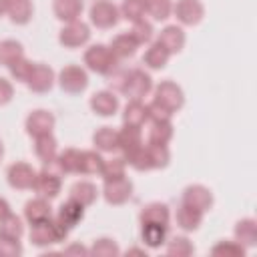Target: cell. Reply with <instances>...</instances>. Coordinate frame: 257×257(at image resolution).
<instances>
[{
	"label": "cell",
	"instance_id": "6da1fadb",
	"mask_svg": "<svg viewBox=\"0 0 257 257\" xmlns=\"http://www.w3.org/2000/svg\"><path fill=\"white\" fill-rule=\"evenodd\" d=\"M64 235H66V229H64V225L60 221L58 223H48V219H46V221L34 223L32 233H30V239L36 245H48V243L60 241Z\"/></svg>",
	"mask_w": 257,
	"mask_h": 257
},
{
	"label": "cell",
	"instance_id": "7a4b0ae2",
	"mask_svg": "<svg viewBox=\"0 0 257 257\" xmlns=\"http://www.w3.org/2000/svg\"><path fill=\"white\" fill-rule=\"evenodd\" d=\"M157 102L167 108L169 112L173 108H179L181 102H183V96H181V90L173 84V82H163L159 88H157Z\"/></svg>",
	"mask_w": 257,
	"mask_h": 257
},
{
	"label": "cell",
	"instance_id": "3957f363",
	"mask_svg": "<svg viewBox=\"0 0 257 257\" xmlns=\"http://www.w3.org/2000/svg\"><path fill=\"white\" fill-rule=\"evenodd\" d=\"M90 18L96 26L100 28H106V26H112L116 22V8L108 2H96L92 8H90Z\"/></svg>",
	"mask_w": 257,
	"mask_h": 257
},
{
	"label": "cell",
	"instance_id": "277c9868",
	"mask_svg": "<svg viewBox=\"0 0 257 257\" xmlns=\"http://www.w3.org/2000/svg\"><path fill=\"white\" fill-rule=\"evenodd\" d=\"M86 62H88V66H90L92 70L106 72V70H110L114 58H112V54H110L104 46H92V48L86 52Z\"/></svg>",
	"mask_w": 257,
	"mask_h": 257
},
{
	"label": "cell",
	"instance_id": "5b68a950",
	"mask_svg": "<svg viewBox=\"0 0 257 257\" xmlns=\"http://www.w3.org/2000/svg\"><path fill=\"white\" fill-rule=\"evenodd\" d=\"M60 84H62V88H66L70 92L82 90L86 86V74L76 66H68L60 74Z\"/></svg>",
	"mask_w": 257,
	"mask_h": 257
},
{
	"label": "cell",
	"instance_id": "8992f818",
	"mask_svg": "<svg viewBox=\"0 0 257 257\" xmlns=\"http://www.w3.org/2000/svg\"><path fill=\"white\" fill-rule=\"evenodd\" d=\"M149 88H151V78L147 74H143L141 70H135V72L128 74L122 90H126L133 98H141Z\"/></svg>",
	"mask_w": 257,
	"mask_h": 257
},
{
	"label": "cell",
	"instance_id": "52a82bcc",
	"mask_svg": "<svg viewBox=\"0 0 257 257\" xmlns=\"http://www.w3.org/2000/svg\"><path fill=\"white\" fill-rule=\"evenodd\" d=\"M8 179H10V185L24 189V187H32V183H34V173H32V169H30L28 165L18 163V165H12V167H10Z\"/></svg>",
	"mask_w": 257,
	"mask_h": 257
},
{
	"label": "cell",
	"instance_id": "ba28073f",
	"mask_svg": "<svg viewBox=\"0 0 257 257\" xmlns=\"http://www.w3.org/2000/svg\"><path fill=\"white\" fill-rule=\"evenodd\" d=\"M175 12L185 24H195V22H199V18L203 14V8H201V4L197 0H181L177 4Z\"/></svg>",
	"mask_w": 257,
	"mask_h": 257
},
{
	"label": "cell",
	"instance_id": "9c48e42d",
	"mask_svg": "<svg viewBox=\"0 0 257 257\" xmlns=\"http://www.w3.org/2000/svg\"><path fill=\"white\" fill-rule=\"evenodd\" d=\"M86 38H88V28L84 24H80V22H72L60 34V42L66 44V46H78V44L86 42Z\"/></svg>",
	"mask_w": 257,
	"mask_h": 257
},
{
	"label": "cell",
	"instance_id": "30bf717a",
	"mask_svg": "<svg viewBox=\"0 0 257 257\" xmlns=\"http://www.w3.org/2000/svg\"><path fill=\"white\" fill-rule=\"evenodd\" d=\"M52 122H54V118H52L48 112H44V110H36V112H32L30 118H28V133L38 135V137L48 135L50 128H52Z\"/></svg>",
	"mask_w": 257,
	"mask_h": 257
},
{
	"label": "cell",
	"instance_id": "8fae6325",
	"mask_svg": "<svg viewBox=\"0 0 257 257\" xmlns=\"http://www.w3.org/2000/svg\"><path fill=\"white\" fill-rule=\"evenodd\" d=\"M104 193H106V199H108L110 203H122V201H126L128 195H131V183H126L124 179H114L112 183L108 181Z\"/></svg>",
	"mask_w": 257,
	"mask_h": 257
},
{
	"label": "cell",
	"instance_id": "7c38bea8",
	"mask_svg": "<svg viewBox=\"0 0 257 257\" xmlns=\"http://www.w3.org/2000/svg\"><path fill=\"white\" fill-rule=\"evenodd\" d=\"M60 223L66 225V227H74L80 219H82V205L76 203L74 199H70L66 205L60 207V215H58Z\"/></svg>",
	"mask_w": 257,
	"mask_h": 257
},
{
	"label": "cell",
	"instance_id": "4fadbf2b",
	"mask_svg": "<svg viewBox=\"0 0 257 257\" xmlns=\"http://www.w3.org/2000/svg\"><path fill=\"white\" fill-rule=\"evenodd\" d=\"M28 84L34 90H46L52 84V72L46 66H32V72L28 76Z\"/></svg>",
	"mask_w": 257,
	"mask_h": 257
},
{
	"label": "cell",
	"instance_id": "5bb4252c",
	"mask_svg": "<svg viewBox=\"0 0 257 257\" xmlns=\"http://www.w3.org/2000/svg\"><path fill=\"white\" fill-rule=\"evenodd\" d=\"M54 10L62 20H74L82 10V0H56Z\"/></svg>",
	"mask_w": 257,
	"mask_h": 257
},
{
	"label": "cell",
	"instance_id": "9a60e30c",
	"mask_svg": "<svg viewBox=\"0 0 257 257\" xmlns=\"http://www.w3.org/2000/svg\"><path fill=\"white\" fill-rule=\"evenodd\" d=\"M90 104H92V108L98 112V114H102V116H106V114H112L114 110H116V98L112 96V94H108V92H98V94H94V98L90 100Z\"/></svg>",
	"mask_w": 257,
	"mask_h": 257
},
{
	"label": "cell",
	"instance_id": "2e32d148",
	"mask_svg": "<svg viewBox=\"0 0 257 257\" xmlns=\"http://www.w3.org/2000/svg\"><path fill=\"white\" fill-rule=\"evenodd\" d=\"M6 8L14 22H26L32 12L30 0H6Z\"/></svg>",
	"mask_w": 257,
	"mask_h": 257
},
{
	"label": "cell",
	"instance_id": "e0dca14e",
	"mask_svg": "<svg viewBox=\"0 0 257 257\" xmlns=\"http://www.w3.org/2000/svg\"><path fill=\"white\" fill-rule=\"evenodd\" d=\"M34 187H36V191L40 193V195H44V197H56V193H58V189H60V183H58V179L54 177V175H40L38 179H34V183H32Z\"/></svg>",
	"mask_w": 257,
	"mask_h": 257
},
{
	"label": "cell",
	"instance_id": "ac0fdd59",
	"mask_svg": "<svg viewBox=\"0 0 257 257\" xmlns=\"http://www.w3.org/2000/svg\"><path fill=\"white\" fill-rule=\"evenodd\" d=\"M185 203L191 205V207H195V209H199V211H203L207 205H211V195H209L205 189H201V187L187 189V193H185Z\"/></svg>",
	"mask_w": 257,
	"mask_h": 257
},
{
	"label": "cell",
	"instance_id": "d6986e66",
	"mask_svg": "<svg viewBox=\"0 0 257 257\" xmlns=\"http://www.w3.org/2000/svg\"><path fill=\"white\" fill-rule=\"evenodd\" d=\"M159 44H163L167 50H179L183 46V32L177 26H169V28L163 30V34L159 38Z\"/></svg>",
	"mask_w": 257,
	"mask_h": 257
},
{
	"label": "cell",
	"instance_id": "ffe728a7",
	"mask_svg": "<svg viewBox=\"0 0 257 257\" xmlns=\"http://www.w3.org/2000/svg\"><path fill=\"white\" fill-rule=\"evenodd\" d=\"M26 217L32 225L40 223V221H46L50 217V207L44 201H30L26 205Z\"/></svg>",
	"mask_w": 257,
	"mask_h": 257
},
{
	"label": "cell",
	"instance_id": "44dd1931",
	"mask_svg": "<svg viewBox=\"0 0 257 257\" xmlns=\"http://www.w3.org/2000/svg\"><path fill=\"white\" fill-rule=\"evenodd\" d=\"M143 239L151 247L161 245L163 239H165V225L163 223H145V227H143Z\"/></svg>",
	"mask_w": 257,
	"mask_h": 257
},
{
	"label": "cell",
	"instance_id": "7402d4cb",
	"mask_svg": "<svg viewBox=\"0 0 257 257\" xmlns=\"http://www.w3.org/2000/svg\"><path fill=\"white\" fill-rule=\"evenodd\" d=\"M177 219H179V225L183 229H195L201 221V213H199V209H195L191 205H185V207H181Z\"/></svg>",
	"mask_w": 257,
	"mask_h": 257
},
{
	"label": "cell",
	"instance_id": "603a6c76",
	"mask_svg": "<svg viewBox=\"0 0 257 257\" xmlns=\"http://www.w3.org/2000/svg\"><path fill=\"white\" fill-rule=\"evenodd\" d=\"M96 197V189L90 185V183H78L72 187V199L80 205H88L92 203Z\"/></svg>",
	"mask_w": 257,
	"mask_h": 257
},
{
	"label": "cell",
	"instance_id": "cb8c5ba5",
	"mask_svg": "<svg viewBox=\"0 0 257 257\" xmlns=\"http://www.w3.org/2000/svg\"><path fill=\"white\" fill-rule=\"evenodd\" d=\"M167 56H169V50L163 46V44H155L153 48H149V52L145 54V62L153 68H159V66H165L167 62Z\"/></svg>",
	"mask_w": 257,
	"mask_h": 257
},
{
	"label": "cell",
	"instance_id": "d4e9b609",
	"mask_svg": "<svg viewBox=\"0 0 257 257\" xmlns=\"http://www.w3.org/2000/svg\"><path fill=\"white\" fill-rule=\"evenodd\" d=\"M169 211L165 205H151L143 211V223H167Z\"/></svg>",
	"mask_w": 257,
	"mask_h": 257
},
{
	"label": "cell",
	"instance_id": "484cf974",
	"mask_svg": "<svg viewBox=\"0 0 257 257\" xmlns=\"http://www.w3.org/2000/svg\"><path fill=\"white\" fill-rule=\"evenodd\" d=\"M94 143H96L100 149L110 151V149H114V147L118 145V137H116V133H112L108 126H104V128H100V131L94 135Z\"/></svg>",
	"mask_w": 257,
	"mask_h": 257
},
{
	"label": "cell",
	"instance_id": "4316f807",
	"mask_svg": "<svg viewBox=\"0 0 257 257\" xmlns=\"http://www.w3.org/2000/svg\"><path fill=\"white\" fill-rule=\"evenodd\" d=\"M20 54H22V48H20L18 42L8 40V42L0 44V60H2V62L12 64V62H16V60L20 58Z\"/></svg>",
	"mask_w": 257,
	"mask_h": 257
},
{
	"label": "cell",
	"instance_id": "83f0119b",
	"mask_svg": "<svg viewBox=\"0 0 257 257\" xmlns=\"http://www.w3.org/2000/svg\"><path fill=\"white\" fill-rule=\"evenodd\" d=\"M102 167L100 163V157L94 155V153H82L80 159H78V171H84V173H94Z\"/></svg>",
	"mask_w": 257,
	"mask_h": 257
},
{
	"label": "cell",
	"instance_id": "f1b7e54d",
	"mask_svg": "<svg viewBox=\"0 0 257 257\" xmlns=\"http://www.w3.org/2000/svg\"><path fill=\"white\" fill-rule=\"evenodd\" d=\"M2 233L8 235V237H16V239H18V237L22 235V223H20V219L8 213V215L2 219Z\"/></svg>",
	"mask_w": 257,
	"mask_h": 257
},
{
	"label": "cell",
	"instance_id": "f546056e",
	"mask_svg": "<svg viewBox=\"0 0 257 257\" xmlns=\"http://www.w3.org/2000/svg\"><path fill=\"white\" fill-rule=\"evenodd\" d=\"M147 10V2L145 0H126L124 6H122V12L126 18L131 20H139Z\"/></svg>",
	"mask_w": 257,
	"mask_h": 257
},
{
	"label": "cell",
	"instance_id": "4dcf8cb0",
	"mask_svg": "<svg viewBox=\"0 0 257 257\" xmlns=\"http://www.w3.org/2000/svg\"><path fill=\"white\" fill-rule=\"evenodd\" d=\"M135 46H137V40H135L133 36L124 34V36H118V38L114 40L112 50H114L116 54H120V56H126V54H133V52H135Z\"/></svg>",
	"mask_w": 257,
	"mask_h": 257
},
{
	"label": "cell",
	"instance_id": "1f68e13d",
	"mask_svg": "<svg viewBox=\"0 0 257 257\" xmlns=\"http://www.w3.org/2000/svg\"><path fill=\"white\" fill-rule=\"evenodd\" d=\"M147 8L151 10V14H153L157 20H163V18L169 16L171 2H169V0H149V2H147Z\"/></svg>",
	"mask_w": 257,
	"mask_h": 257
},
{
	"label": "cell",
	"instance_id": "d6a6232c",
	"mask_svg": "<svg viewBox=\"0 0 257 257\" xmlns=\"http://www.w3.org/2000/svg\"><path fill=\"white\" fill-rule=\"evenodd\" d=\"M145 118V108L135 100V102H131L128 106H126V114H124V120L128 122V124H133V126H137L141 120Z\"/></svg>",
	"mask_w": 257,
	"mask_h": 257
},
{
	"label": "cell",
	"instance_id": "836d02e7",
	"mask_svg": "<svg viewBox=\"0 0 257 257\" xmlns=\"http://www.w3.org/2000/svg\"><path fill=\"white\" fill-rule=\"evenodd\" d=\"M122 171H124L122 161H120V159H114V161H110V163L104 165L102 175H104L106 181H114V179H120V177H122Z\"/></svg>",
	"mask_w": 257,
	"mask_h": 257
},
{
	"label": "cell",
	"instance_id": "e575fe53",
	"mask_svg": "<svg viewBox=\"0 0 257 257\" xmlns=\"http://www.w3.org/2000/svg\"><path fill=\"white\" fill-rule=\"evenodd\" d=\"M171 137V126L167 124V122H157L155 124V128L151 131V141L155 143V145H165V141Z\"/></svg>",
	"mask_w": 257,
	"mask_h": 257
},
{
	"label": "cell",
	"instance_id": "d590c367",
	"mask_svg": "<svg viewBox=\"0 0 257 257\" xmlns=\"http://www.w3.org/2000/svg\"><path fill=\"white\" fill-rule=\"evenodd\" d=\"M36 153L40 155V159L50 161V159H52V155H54V141H52L48 135H42V137H40V141H38Z\"/></svg>",
	"mask_w": 257,
	"mask_h": 257
},
{
	"label": "cell",
	"instance_id": "8d00e7d4",
	"mask_svg": "<svg viewBox=\"0 0 257 257\" xmlns=\"http://www.w3.org/2000/svg\"><path fill=\"white\" fill-rule=\"evenodd\" d=\"M0 253L2 255H18L20 253V245L16 241V237H8V235H0Z\"/></svg>",
	"mask_w": 257,
	"mask_h": 257
},
{
	"label": "cell",
	"instance_id": "74e56055",
	"mask_svg": "<svg viewBox=\"0 0 257 257\" xmlns=\"http://www.w3.org/2000/svg\"><path fill=\"white\" fill-rule=\"evenodd\" d=\"M92 253H94V255H114V253H118V249H116V245H114L112 241H108V239H100V241L94 243Z\"/></svg>",
	"mask_w": 257,
	"mask_h": 257
},
{
	"label": "cell",
	"instance_id": "f35d334b",
	"mask_svg": "<svg viewBox=\"0 0 257 257\" xmlns=\"http://www.w3.org/2000/svg\"><path fill=\"white\" fill-rule=\"evenodd\" d=\"M10 68H12V74H14L16 78H22V80H28V76H30V72H32V64H28V62H24V60L12 62Z\"/></svg>",
	"mask_w": 257,
	"mask_h": 257
},
{
	"label": "cell",
	"instance_id": "ab89813d",
	"mask_svg": "<svg viewBox=\"0 0 257 257\" xmlns=\"http://www.w3.org/2000/svg\"><path fill=\"white\" fill-rule=\"evenodd\" d=\"M78 159H80V155L76 153V151H66L64 155H62V169L64 171H78Z\"/></svg>",
	"mask_w": 257,
	"mask_h": 257
},
{
	"label": "cell",
	"instance_id": "60d3db41",
	"mask_svg": "<svg viewBox=\"0 0 257 257\" xmlns=\"http://www.w3.org/2000/svg\"><path fill=\"white\" fill-rule=\"evenodd\" d=\"M193 251V247L189 245V241L187 239H175L171 245H169V253L171 255H187V253H191Z\"/></svg>",
	"mask_w": 257,
	"mask_h": 257
},
{
	"label": "cell",
	"instance_id": "b9f144b4",
	"mask_svg": "<svg viewBox=\"0 0 257 257\" xmlns=\"http://www.w3.org/2000/svg\"><path fill=\"white\" fill-rule=\"evenodd\" d=\"M137 42H145V40H149L151 38V26L149 24H145V22H139L137 26H135V30H133V34H131Z\"/></svg>",
	"mask_w": 257,
	"mask_h": 257
},
{
	"label": "cell",
	"instance_id": "7bdbcfd3",
	"mask_svg": "<svg viewBox=\"0 0 257 257\" xmlns=\"http://www.w3.org/2000/svg\"><path fill=\"white\" fill-rule=\"evenodd\" d=\"M10 96H12V88H10V84H8L6 80L0 78V104L6 102Z\"/></svg>",
	"mask_w": 257,
	"mask_h": 257
},
{
	"label": "cell",
	"instance_id": "ee69618b",
	"mask_svg": "<svg viewBox=\"0 0 257 257\" xmlns=\"http://www.w3.org/2000/svg\"><path fill=\"white\" fill-rule=\"evenodd\" d=\"M8 215V205L4 201H0V219H4Z\"/></svg>",
	"mask_w": 257,
	"mask_h": 257
},
{
	"label": "cell",
	"instance_id": "f6af8a7d",
	"mask_svg": "<svg viewBox=\"0 0 257 257\" xmlns=\"http://www.w3.org/2000/svg\"><path fill=\"white\" fill-rule=\"evenodd\" d=\"M4 6H6V0H0V12L4 10Z\"/></svg>",
	"mask_w": 257,
	"mask_h": 257
},
{
	"label": "cell",
	"instance_id": "bcb514c9",
	"mask_svg": "<svg viewBox=\"0 0 257 257\" xmlns=\"http://www.w3.org/2000/svg\"><path fill=\"white\" fill-rule=\"evenodd\" d=\"M0 155H2V145H0Z\"/></svg>",
	"mask_w": 257,
	"mask_h": 257
}]
</instances>
